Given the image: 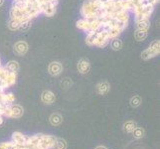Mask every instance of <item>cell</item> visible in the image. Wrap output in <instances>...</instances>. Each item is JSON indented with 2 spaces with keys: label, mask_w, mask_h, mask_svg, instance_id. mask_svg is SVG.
<instances>
[{
  "label": "cell",
  "mask_w": 160,
  "mask_h": 149,
  "mask_svg": "<svg viewBox=\"0 0 160 149\" xmlns=\"http://www.w3.org/2000/svg\"><path fill=\"white\" fill-rule=\"evenodd\" d=\"M136 22V28L138 30H144L147 31L150 27V21L149 19H144V20H138Z\"/></svg>",
  "instance_id": "e0dca14e"
},
{
  "label": "cell",
  "mask_w": 160,
  "mask_h": 149,
  "mask_svg": "<svg viewBox=\"0 0 160 149\" xmlns=\"http://www.w3.org/2000/svg\"><path fill=\"white\" fill-rule=\"evenodd\" d=\"M155 2H156V3H158V2H159V0H155Z\"/></svg>",
  "instance_id": "d590c367"
},
{
  "label": "cell",
  "mask_w": 160,
  "mask_h": 149,
  "mask_svg": "<svg viewBox=\"0 0 160 149\" xmlns=\"http://www.w3.org/2000/svg\"><path fill=\"white\" fill-rule=\"evenodd\" d=\"M18 145H16L14 142H2L0 143V149H17Z\"/></svg>",
  "instance_id": "4316f807"
},
{
  "label": "cell",
  "mask_w": 160,
  "mask_h": 149,
  "mask_svg": "<svg viewBox=\"0 0 160 149\" xmlns=\"http://www.w3.org/2000/svg\"><path fill=\"white\" fill-rule=\"evenodd\" d=\"M24 110L18 104H11L10 106V118H19L23 115Z\"/></svg>",
  "instance_id": "52a82bcc"
},
{
  "label": "cell",
  "mask_w": 160,
  "mask_h": 149,
  "mask_svg": "<svg viewBox=\"0 0 160 149\" xmlns=\"http://www.w3.org/2000/svg\"><path fill=\"white\" fill-rule=\"evenodd\" d=\"M27 50H28V45H27L26 42L19 41L14 45V51L17 53L19 56H22V55L26 54Z\"/></svg>",
  "instance_id": "8fae6325"
},
{
  "label": "cell",
  "mask_w": 160,
  "mask_h": 149,
  "mask_svg": "<svg viewBox=\"0 0 160 149\" xmlns=\"http://www.w3.org/2000/svg\"><path fill=\"white\" fill-rule=\"evenodd\" d=\"M30 22L31 20H28V21H25V22H22V23L20 24L19 26V29L18 30H27L30 27Z\"/></svg>",
  "instance_id": "4dcf8cb0"
},
{
  "label": "cell",
  "mask_w": 160,
  "mask_h": 149,
  "mask_svg": "<svg viewBox=\"0 0 160 149\" xmlns=\"http://www.w3.org/2000/svg\"><path fill=\"white\" fill-rule=\"evenodd\" d=\"M132 134H133V137L136 139H140L142 138L143 136H144V129H143L142 127H137L132 131Z\"/></svg>",
  "instance_id": "484cf974"
},
{
  "label": "cell",
  "mask_w": 160,
  "mask_h": 149,
  "mask_svg": "<svg viewBox=\"0 0 160 149\" xmlns=\"http://www.w3.org/2000/svg\"><path fill=\"white\" fill-rule=\"evenodd\" d=\"M97 36H98V31H89L87 33L86 43L89 46H95Z\"/></svg>",
  "instance_id": "9a60e30c"
},
{
  "label": "cell",
  "mask_w": 160,
  "mask_h": 149,
  "mask_svg": "<svg viewBox=\"0 0 160 149\" xmlns=\"http://www.w3.org/2000/svg\"><path fill=\"white\" fill-rule=\"evenodd\" d=\"M6 70L9 72H12V73H17L19 70V64L15 61H10V62L6 65Z\"/></svg>",
  "instance_id": "cb8c5ba5"
},
{
  "label": "cell",
  "mask_w": 160,
  "mask_h": 149,
  "mask_svg": "<svg viewBox=\"0 0 160 149\" xmlns=\"http://www.w3.org/2000/svg\"><path fill=\"white\" fill-rule=\"evenodd\" d=\"M63 67L61 63L59 62H52L50 65H49V73H50L52 76H58L62 73Z\"/></svg>",
  "instance_id": "30bf717a"
},
{
  "label": "cell",
  "mask_w": 160,
  "mask_h": 149,
  "mask_svg": "<svg viewBox=\"0 0 160 149\" xmlns=\"http://www.w3.org/2000/svg\"><path fill=\"white\" fill-rule=\"evenodd\" d=\"M98 1L101 2L102 5H104V4H108V3H109V2H112V0H98Z\"/></svg>",
  "instance_id": "1f68e13d"
},
{
  "label": "cell",
  "mask_w": 160,
  "mask_h": 149,
  "mask_svg": "<svg viewBox=\"0 0 160 149\" xmlns=\"http://www.w3.org/2000/svg\"><path fill=\"white\" fill-rule=\"evenodd\" d=\"M10 17H11V19L19 21L20 23H22V22H25V21H28V20H31L28 17V15L26 14L25 11L21 10L17 6H15V5H12V8H11V10H10Z\"/></svg>",
  "instance_id": "3957f363"
},
{
  "label": "cell",
  "mask_w": 160,
  "mask_h": 149,
  "mask_svg": "<svg viewBox=\"0 0 160 149\" xmlns=\"http://www.w3.org/2000/svg\"><path fill=\"white\" fill-rule=\"evenodd\" d=\"M39 7L41 10V13L45 14L46 16H49V17H51V16H53L55 13H56V6L51 3L39 5Z\"/></svg>",
  "instance_id": "5b68a950"
},
{
  "label": "cell",
  "mask_w": 160,
  "mask_h": 149,
  "mask_svg": "<svg viewBox=\"0 0 160 149\" xmlns=\"http://www.w3.org/2000/svg\"><path fill=\"white\" fill-rule=\"evenodd\" d=\"M159 51L160 50H156V49L148 47L146 50H144V51L141 53V58L143 60H149L151 58L156 57L157 55H159Z\"/></svg>",
  "instance_id": "ba28073f"
},
{
  "label": "cell",
  "mask_w": 160,
  "mask_h": 149,
  "mask_svg": "<svg viewBox=\"0 0 160 149\" xmlns=\"http://www.w3.org/2000/svg\"><path fill=\"white\" fill-rule=\"evenodd\" d=\"M114 19L120 21V22H124V23H128V20H129V13L128 11H119V12L115 13L114 15Z\"/></svg>",
  "instance_id": "4fadbf2b"
},
{
  "label": "cell",
  "mask_w": 160,
  "mask_h": 149,
  "mask_svg": "<svg viewBox=\"0 0 160 149\" xmlns=\"http://www.w3.org/2000/svg\"><path fill=\"white\" fill-rule=\"evenodd\" d=\"M56 101V97L51 91H45L42 93V102L45 104H52Z\"/></svg>",
  "instance_id": "7c38bea8"
},
{
  "label": "cell",
  "mask_w": 160,
  "mask_h": 149,
  "mask_svg": "<svg viewBox=\"0 0 160 149\" xmlns=\"http://www.w3.org/2000/svg\"><path fill=\"white\" fill-rule=\"evenodd\" d=\"M96 149H107V147H106V146H102V145H101V146H98Z\"/></svg>",
  "instance_id": "836d02e7"
},
{
  "label": "cell",
  "mask_w": 160,
  "mask_h": 149,
  "mask_svg": "<svg viewBox=\"0 0 160 149\" xmlns=\"http://www.w3.org/2000/svg\"><path fill=\"white\" fill-rule=\"evenodd\" d=\"M39 136V142H38V146L42 149H52L54 146L56 137L52 135H46V134H38Z\"/></svg>",
  "instance_id": "7a4b0ae2"
},
{
  "label": "cell",
  "mask_w": 160,
  "mask_h": 149,
  "mask_svg": "<svg viewBox=\"0 0 160 149\" xmlns=\"http://www.w3.org/2000/svg\"><path fill=\"white\" fill-rule=\"evenodd\" d=\"M16 80H17V75L16 73H12V72H7V75H6V78H5V81L8 84L9 87L13 86L15 82H16Z\"/></svg>",
  "instance_id": "ffe728a7"
},
{
  "label": "cell",
  "mask_w": 160,
  "mask_h": 149,
  "mask_svg": "<svg viewBox=\"0 0 160 149\" xmlns=\"http://www.w3.org/2000/svg\"><path fill=\"white\" fill-rule=\"evenodd\" d=\"M102 7V4L98 0H87L85 3L82 4L81 13L82 18L88 20L89 22L97 20L96 12Z\"/></svg>",
  "instance_id": "6da1fadb"
},
{
  "label": "cell",
  "mask_w": 160,
  "mask_h": 149,
  "mask_svg": "<svg viewBox=\"0 0 160 149\" xmlns=\"http://www.w3.org/2000/svg\"><path fill=\"white\" fill-rule=\"evenodd\" d=\"M20 22L17 20H14V19H10L9 23H8V27L10 30H18L19 29V26H20Z\"/></svg>",
  "instance_id": "83f0119b"
},
{
  "label": "cell",
  "mask_w": 160,
  "mask_h": 149,
  "mask_svg": "<svg viewBox=\"0 0 160 149\" xmlns=\"http://www.w3.org/2000/svg\"><path fill=\"white\" fill-rule=\"evenodd\" d=\"M63 121V117H61L59 113H53L51 117H50V122L52 125H59L62 123Z\"/></svg>",
  "instance_id": "7402d4cb"
},
{
  "label": "cell",
  "mask_w": 160,
  "mask_h": 149,
  "mask_svg": "<svg viewBox=\"0 0 160 149\" xmlns=\"http://www.w3.org/2000/svg\"><path fill=\"white\" fill-rule=\"evenodd\" d=\"M110 39L108 35V32L106 31H98V36H97V39H96V43H95V46L98 47H101L103 48L106 47L108 44L109 43Z\"/></svg>",
  "instance_id": "277c9868"
},
{
  "label": "cell",
  "mask_w": 160,
  "mask_h": 149,
  "mask_svg": "<svg viewBox=\"0 0 160 149\" xmlns=\"http://www.w3.org/2000/svg\"><path fill=\"white\" fill-rule=\"evenodd\" d=\"M135 39L137 41H143L147 37V31H144V30H138L137 29L136 32H135Z\"/></svg>",
  "instance_id": "d4e9b609"
},
{
  "label": "cell",
  "mask_w": 160,
  "mask_h": 149,
  "mask_svg": "<svg viewBox=\"0 0 160 149\" xmlns=\"http://www.w3.org/2000/svg\"><path fill=\"white\" fill-rule=\"evenodd\" d=\"M1 101L5 104H13V102H15V96L12 92H8V93L4 92Z\"/></svg>",
  "instance_id": "d6986e66"
},
{
  "label": "cell",
  "mask_w": 160,
  "mask_h": 149,
  "mask_svg": "<svg viewBox=\"0 0 160 149\" xmlns=\"http://www.w3.org/2000/svg\"><path fill=\"white\" fill-rule=\"evenodd\" d=\"M3 121H4V119H3V117H2V115H0V125H2Z\"/></svg>",
  "instance_id": "d6a6232c"
},
{
  "label": "cell",
  "mask_w": 160,
  "mask_h": 149,
  "mask_svg": "<svg viewBox=\"0 0 160 149\" xmlns=\"http://www.w3.org/2000/svg\"><path fill=\"white\" fill-rule=\"evenodd\" d=\"M3 2H4V0H0V6H1V5L3 4Z\"/></svg>",
  "instance_id": "e575fe53"
},
{
  "label": "cell",
  "mask_w": 160,
  "mask_h": 149,
  "mask_svg": "<svg viewBox=\"0 0 160 149\" xmlns=\"http://www.w3.org/2000/svg\"><path fill=\"white\" fill-rule=\"evenodd\" d=\"M113 41L112 42V48L113 49V50H120L121 49V47H122V43H121V41L120 40H118V39H112Z\"/></svg>",
  "instance_id": "f546056e"
},
{
  "label": "cell",
  "mask_w": 160,
  "mask_h": 149,
  "mask_svg": "<svg viewBox=\"0 0 160 149\" xmlns=\"http://www.w3.org/2000/svg\"><path fill=\"white\" fill-rule=\"evenodd\" d=\"M67 148V143L63 138H57L56 137V140H55L54 143V146L52 149H66Z\"/></svg>",
  "instance_id": "603a6c76"
},
{
  "label": "cell",
  "mask_w": 160,
  "mask_h": 149,
  "mask_svg": "<svg viewBox=\"0 0 160 149\" xmlns=\"http://www.w3.org/2000/svg\"><path fill=\"white\" fill-rule=\"evenodd\" d=\"M136 128V123L132 120H128L123 124V130L126 133H132V131Z\"/></svg>",
  "instance_id": "44dd1931"
},
{
  "label": "cell",
  "mask_w": 160,
  "mask_h": 149,
  "mask_svg": "<svg viewBox=\"0 0 160 149\" xmlns=\"http://www.w3.org/2000/svg\"><path fill=\"white\" fill-rule=\"evenodd\" d=\"M107 32H108V35L110 40L118 38L120 35V33H121V31L118 28V27H115V26H112Z\"/></svg>",
  "instance_id": "ac0fdd59"
},
{
  "label": "cell",
  "mask_w": 160,
  "mask_h": 149,
  "mask_svg": "<svg viewBox=\"0 0 160 149\" xmlns=\"http://www.w3.org/2000/svg\"><path fill=\"white\" fill-rule=\"evenodd\" d=\"M27 136H25L23 133L19 131H15L12 133V142H14L18 146H25Z\"/></svg>",
  "instance_id": "8992f818"
},
{
  "label": "cell",
  "mask_w": 160,
  "mask_h": 149,
  "mask_svg": "<svg viewBox=\"0 0 160 149\" xmlns=\"http://www.w3.org/2000/svg\"><path fill=\"white\" fill-rule=\"evenodd\" d=\"M91 70L90 62L86 59H81L78 63V71L81 74H88Z\"/></svg>",
  "instance_id": "9c48e42d"
},
{
  "label": "cell",
  "mask_w": 160,
  "mask_h": 149,
  "mask_svg": "<svg viewBox=\"0 0 160 149\" xmlns=\"http://www.w3.org/2000/svg\"><path fill=\"white\" fill-rule=\"evenodd\" d=\"M109 91V85L108 82H101L100 84H98L97 86V92L100 95H107Z\"/></svg>",
  "instance_id": "2e32d148"
},
{
  "label": "cell",
  "mask_w": 160,
  "mask_h": 149,
  "mask_svg": "<svg viewBox=\"0 0 160 149\" xmlns=\"http://www.w3.org/2000/svg\"><path fill=\"white\" fill-rule=\"evenodd\" d=\"M140 103H141V98H140V97H138V96H134L133 97H131V99H130V104H131V107H139V106H140Z\"/></svg>",
  "instance_id": "f1b7e54d"
},
{
  "label": "cell",
  "mask_w": 160,
  "mask_h": 149,
  "mask_svg": "<svg viewBox=\"0 0 160 149\" xmlns=\"http://www.w3.org/2000/svg\"><path fill=\"white\" fill-rule=\"evenodd\" d=\"M77 27H78L79 29L85 31L86 33H88L89 31H91V22L82 18L77 22Z\"/></svg>",
  "instance_id": "5bb4252c"
}]
</instances>
